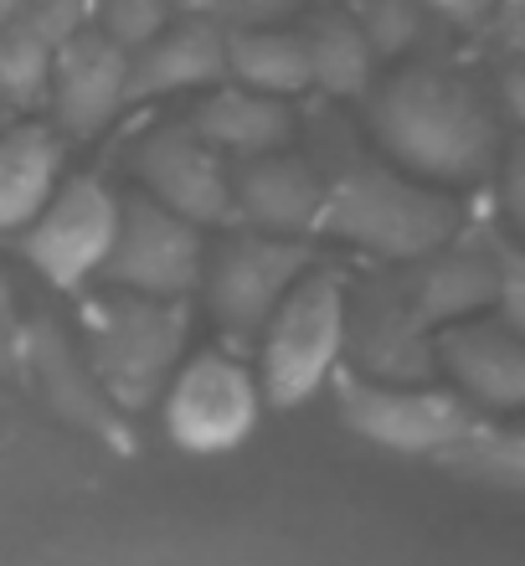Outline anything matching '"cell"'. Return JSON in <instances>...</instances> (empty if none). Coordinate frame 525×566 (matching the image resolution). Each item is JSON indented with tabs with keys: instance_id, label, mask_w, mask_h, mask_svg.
Here are the masks:
<instances>
[{
	"instance_id": "1",
	"label": "cell",
	"mask_w": 525,
	"mask_h": 566,
	"mask_svg": "<svg viewBox=\"0 0 525 566\" xmlns=\"http://www.w3.org/2000/svg\"><path fill=\"white\" fill-rule=\"evenodd\" d=\"M300 135L309 139L304 155L319 176L315 232L346 238L387 263L428 258L464 232V207L449 191H433L381 160L371 139L346 119V108L319 98L315 108L300 114Z\"/></svg>"
},
{
	"instance_id": "2",
	"label": "cell",
	"mask_w": 525,
	"mask_h": 566,
	"mask_svg": "<svg viewBox=\"0 0 525 566\" xmlns=\"http://www.w3.org/2000/svg\"><path fill=\"white\" fill-rule=\"evenodd\" d=\"M366 139L402 176L459 191L490 180L500 155V119L490 93L449 62H407L366 93Z\"/></svg>"
},
{
	"instance_id": "3",
	"label": "cell",
	"mask_w": 525,
	"mask_h": 566,
	"mask_svg": "<svg viewBox=\"0 0 525 566\" xmlns=\"http://www.w3.org/2000/svg\"><path fill=\"white\" fill-rule=\"evenodd\" d=\"M77 350L98 376V387L124 418L170 387L176 366L191 350V304L186 298H145L124 289L77 294Z\"/></svg>"
},
{
	"instance_id": "4",
	"label": "cell",
	"mask_w": 525,
	"mask_h": 566,
	"mask_svg": "<svg viewBox=\"0 0 525 566\" xmlns=\"http://www.w3.org/2000/svg\"><path fill=\"white\" fill-rule=\"evenodd\" d=\"M346 273L315 263L258 335V391L273 407H304L346 356Z\"/></svg>"
},
{
	"instance_id": "5",
	"label": "cell",
	"mask_w": 525,
	"mask_h": 566,
	"mask_svg": "<svg viewBox=\"0 0 525 566\" xmlns=\"http://www.w3.org/2000/svg\"><path fill=\"white\" fill-rule=\"evenodd\" d=\"M315 269L309 238H269L253 227H227L222 242L201 263L207 310L232 345H253L284 294Z\"/></svg>"
},
{
	"instance_id": "6",
	"label": "cell",
	"mask_w": 525,
	"mask_h": 566,
	"mask_svg": "<svg viewBox=\"0 0 525 566\" xmlns=\"http://www.w3.org/2000/svg\"><path fill=\"white\" fill-rule=\"evenodd\" d=\"M201 263H207L201 227L166 211L145 191L119 196V227H114L108 258L98 269L104 289L145 298H191L201 289Z\"/></svg>"
},
{
	"instance_id": "7",
	"label": "cell",
	"mask_w": 525,
	"mask_h": 566,
	"mask_svg": "<svg viewBox=\"0 0 525 566\" xmlns=\"http://www.w3.org/2000/svg\"><path fill=\"white\" fill-rule=\"evenodd\" d=\"M119 227V196L108 191L98 176L77 170L62 176L57 191L46 196V207L36 211L21 232V258L42 273L62 294H83V283L98 279Z\"/></svg>"
},
{
	"instance_id": "8",
	"label": "cell",
	"mask_w": 525,
	"mask_h": 566,
	"mask_svg": "<svg viewBox=\"0 0 525 566\" xmlns=\"http://www.w3.org/2000/svg\"><path fill=\"white\" fill-rule=\"evenodd\" d=\"M166 397V432L186 453H227L258 428V376L232 350H196L176 366Z\"/></svg>"
},
{
	"instance_id": "9",
	"label": "cell",
	"mask_w": 525,
	"mask_h": 566,
	"mask_svg": "<svg viewBox=\"0 0 525 566\" xmlns=\"http://www.w3.org/2000/svg\"><path fill=\"white\" fill-rule=\"evenodd\" d=\"M335 402L340 422L356 438L387 448V453H412V459H438L453 443V432L474 418L464 397L449 387H387V381H366L356 371H335Z\"/></svg>"
},
{
	"instance_id": "10",
	"label": "cell",
	"mask_w": 525,
	"mask_h": 566,
	"mask_svg": "<svg viewBox=\"0 0 525 566\" xmlns=\"http://www.w3.org/2000/svg\"><path fill=\"white\" fill-rule=\"evenodd\" d=\"M15 356L27 360L36 391H42L46 407H52L62 422H73L83 438L114 448V453H135L129 418L104 397L98 376L88 371V360L77 350L73 329L62 325L57 314L36 310L31 319H15Z\"/></svg>"
},
{
	"instance_id": "11",
	"label": "cell",
	"mask_w": 525,
	"mask_h": 566,
	"mask_svg": "<svg viewBox=\"0 0 525 566\" xmlns=\"http://www.w3.org/2000/svg\"><path fill=\"white\" fill-rule=\"evenodd\" d=\"M135 180L139 191L160 201L166 211L186 217L191 227H232V165L217 155L211 145L196 139V129L186 119L155 124L150 135L135 145Z\"/></svg>"
},
{
	"instance_id": "12",
	"label": "cell",
	"mask_w": 525,
	"mask_h": 566,
	"mask_svg": "<svg viewBox=\"0 0 525 566\" xmlns=\"http://www.w3.org/2000/svg\"><path fill=\"white\" fill-rule=\"evenodd\" d=\"M433 376H449L453 397L490 418H511L525 402V345L521 329L500 314H469L433 335Z\"/></svg>"
},
{
	"instance_id": "13",
	"label": "cell",
	"mask_w": 525,
	"mask_h": 566,
	"mask_svg": "<svg viewBox=\"0 0 525 566\" xmlns=\"http://www.w3.org/2000/svg\"><path fill=\"white\" fill-rule=\"evenodd\" d=\"M124 77H129V52H119L98 27H83L67 42H57L52 73H46L52 129L62 139L104 135L124 108Z\"/></svg>"
},
{
	"instance_id": "14",
	"label": "cell",
	"mask_w": 525,
	"mask_h": 566,
	"mask_svg": "<svg viewBox=\"0 0 525 566\" xmlns=\"http://www.w3.org/2000/svg\"><path fill=\"white\" fill-rule=\"evenodd\" d=\"M232 227H253L269 238H309L319 227V176L304 149H269L253 160H232Z\"/></svg>"
},
{
	"instance_id": "15",
	"label": "cell",
	"mask_w": 525,
	"mask_h": 566,
	"mask_svg": "<svg viewBox=\"0 0 525 566\" xmlns=\"http://www.w3.org/2000/svg\"><path fill=\"white\" fill-rule=\"evenodd\" d=\"M227 83V31L207 15H176L155 42L129 52L124 104H150L170 93H207Z\"/></svg>"
},
{
	"instance_id": "16",
	"label": "cell",
	"mask_w": 525,
	"mask_h": 566,
	"mask_svg": "<svg viewBox=\"0 0 525 566\" xmlns=\"http://www.w3.org/2000/svg\"><path fill=\"white\" fill-rule=\"evenodd\" d=\"M201 145H211L222 160H253L269 149H288L300 139V114L284 98L238 88V83H217L201 93L196 114L186 119Z\"/></svg>"
},
{
	"instance_id": "17",
	"label": "cell",
	"mask_w": 525,
	"mask_h": 566,
	"mask_svg": "<svg viewBox=\"0 0 525 566\" xmlns=\"http://www.w3.org/2000/svg\"><path fill=\"white\" fill-rule=\"evenodd\" d=\"M67 170V139L46 119L0 124V238H21Z\"/></svg>"
},
{
	"instance_id": "18",
	"label": "cell",
	"mask_w": 525,
	"mask_h": 566,
	"mask_svg": "<svg viewBox=\"0 0 525 566\" xmlns=\"http://www.w3.org/2000/svg\"><path fill=\"white\" fill-rule=\"evenodd\" d=\"M304 62H309V88H319L325 104H356L376 83V57L346 6H319L304 15Z\"/></svg>"
},
{
	"instance_id": "19",
	"label": "cell",
	"mask_w": 525,
	"mask_h": 566,
	"mask_svg": "<svg viewBox=\"0 0 525 566\" xmlns=\"http://www.w3.org/2000/svg\"><path fill=\"white\" fill-rule=\"evenodd\" d=\"M227 83L269 98H300L309 93V62H304L300 27H248L227 31Z\"/></svg>"
},
{
	"instance_id": "20",
	"label": "cell",
	"mask_w": 525,
	"mask_h": 566,
	"mask_svg": "<svg viewBox=\"0 0 525 566\" xmlns=\"http://www.w3.org/2000/svg\"><path fill=\"white\" fill-rule=\"evenodd\" d=\"M443 469L464 474L469 484H490V490H521L525 484V438L521 428L474 412L464 428L453 432V443L438 453Z\"/></svg>"
},
{
	"instance_id": "21",
	"label": "cell",
	"mask_w": 525,
	"mask_h": 566,
	"mask_svg": "<svg viewBox=\"0 0 525 566\" xmlns=\"http://www.w3.org/2000/svg\"><path fill=\"white\" fill-rule=\"evenodd\" d=\"M350 21L360 27L376 62L412 57L438 36V15L422 0H350Z\"/></svg>"
},
{
	"instance_id": "22",
	"label": "cell",
	"mask_w": 525,
	"mask_h": 566,
	"mask_svg": "<svg viewBox=\"0 0 525 566\" xmlns=\"http://www.w3.org/2000/svg\"><path fill=\"white\" fill-rule=\"evenodd\" d=\"M52 52L42 31H31L21 15L0 21V104L21 114L36 98H46V73H52Z\"/></svg>"
},
{
	"instance_id": "23",
	"label": "cell",
	"mask_w": 525,
	"mask_h": 566,
	"mask_svg": "<svg viewBox=\"0 0 525 566\" xmlns=\"http://www.w3.org/2000/svg\"><path fill=\"white\" fill-rule=\"evenodd\" d=\"M176 21L166 0H93L88 27H98L119 52H139L145 42H155L160 31Z\"/></svg>"
},
{
	"instance_id": "24",
	"label": "cell",
	"mask_w": 525,
	"mask_h": 566,
	"mask_svg": "<svg viewBox=\"0 0 525 566\" xmlns=\"http://www.w3.org/2000/svg\"><path fill=\"white\" fill-rule=\"evenodd\" d=\"M88 6H93V0H21V11H15V15L57 46V42H67L73 31L88 27Z\"/></svg>"
},
{
	"instance_id": "25",
	"label": "cell",
	"mask_w": 525,
	"mask_h": 566,
	"mask_svg": "<svg viewBox=\"0 0 525 566\" xmlns=\"http://www.w3.org/2000/svg\"><path fill=\"white\" fill-rule=\"evenodd\" d=\"M422 6H428L438 21H449V27H459V31H480L500 0H422Z\"/></svg>"
},
{
	"instance_id": "26",
	"label": "cell",
	"mask_w": 525,
	"mask_h": 566,
	"mask_svg": "<svg viewBox=\"0 0 525 566\" xmlns=\"http://www.w3.org/2000/svg\"><path fill=\"white\" fill-rule=\"evenodd\" d=\"M15 366V310H11V289L0 279V371Z\"/></svg>"
},
{
	"instance_id": "27",
	"label": "cell",
	"mask_w": 525,
	"mask_h": 566,
	"mask_svg": "<svg viewBox=\"0 0 525 566\" xmlns=\"http://www.w3.org/2000/svg\"><path fill=\"white\" fill-rule=\"evenodd\" d=\"M166 6H170V11H176V15H186V11H196V0H166Z\"/></svg>"
},
{
	"instance_id": "28",
	"label": "cell",
	"mask_w": 525,
	"mask_h": 566,
	"mask_svg": "<svg viewBox=\"0 0 525 566\" xmlns=\"http://www.w3.org/2000/svg\"><path fill=\"white\" fill-rule=\"evenodd\" d=\"M6 119H15V114H11V108H6V104H0V124H6Z\"/></svg>"
}]
</instances>
